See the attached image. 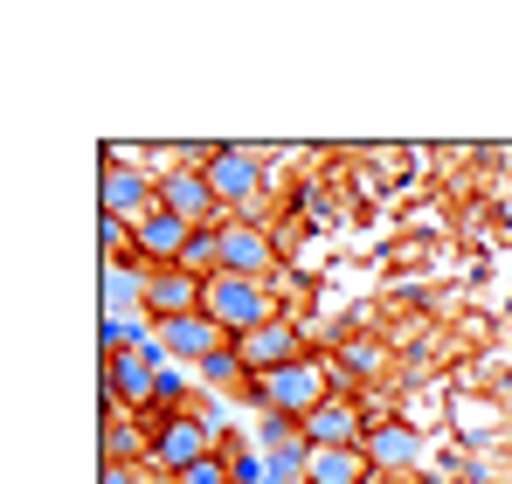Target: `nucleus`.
I'll list each match as a JSON object with an SVG mask.
<instances>
[{
	"instance_id": "nucleus-3",
	"label": "nucleus",
	"mask_w": 512,
	"mask_h": 484,
	"mask_svg": "<svg viewBox=\"0 0 512 484\" xmlns=\"http://www.w3.org/2000/svg\"><path fill=\"white\" fill-rule=\"evenodd\" d=\"M201 312L222 325L229 339H243V332H256V325L284 319V312H277V298H270V284H250V277H215V284H208V298H201Z\"/></svg>"
},
{
	"instance_id": "nucleus-4",
	"label": "nucleus",
	"mask_w": 512,
	"mask_h": 484,
	"mask_svg": "<svg viewBox=\"0 0 512 484\" xmlns=\"http://www.w3.org/2000/svg\"><path fill=\"white\" fill-rule=\"evenodd\" d=\"M284 263H277V242L256 215H229L222 222V277H250V284H270Z\"/></svg>"
},
{
	"instance_id": "nucleus-1",
	"label": "nucleus",
	"mask_w": 512,
	"mask_h": 484,
	"mask_svg": "<svg viewBox=\"0 0 512 484\" xmlns=\"http://www.w3.org/2000/svg\"><path fill=\"white\" fill-rule=\"evenodd\" d=\"M333 395H340V381H333V367H326L319 353H305V360H291V367L250 381V402L263 408V415H277V422H305V415H319Z\"/></svg>"
},
{
	"instance_id": "nucleus-16",
	"label": "nucleus",
	"mask_w": 512,
	"mask_h": 484,
	"mask_svg": "<svg viewBox=\"0 0 512 484\" xmlns=\"http://www.w3.org/2000/svg\"><path fill=\"white\" fill-rule=\"evenodd\" d=\"M180 270L201 277V284H215V277H222V229H194L187 256H180Z\"/></svg>"
},
{
	"instance_id": "nucleus-11",
	"label": "nucleus",
	"mask_w": 512,
	"mask_h": 484,
	"mask_svg": "<svg viewBox=\"0 0 512 484\" xmlns=\"http://www.w3.org/2000/svg\"><path fill=\"white\" fill-rule=\"evenodd\" d=\"M146 263L132 256V263H104V319H125V325H153V305H146Z\"/></svg>"
},
{
	"instance_id": "nucleus-10",
	"label": "nucleus",
	"mask_w": 512,
	"mask_h": 484,
	"mask_svg": "<svg viewBox=\"0 0 512 484\" xmlns=\"http://www.w3.org/2000/svg\"><path fill=\"white\" fill-rule=\"evenodd\" d=\"M298 429H305V443H312V450H360L374 422H367V415H360V402H353V395L340 388L333 402L319 408V415H305Z\"/></svg>"
},
{
	"instance_id": "nucleus-2",
	"label": "nucleus",
	"mask_w": 512,
	"mask_h": 484,
	"mask_svg": "<svg viewBox=\"0 0 512 484\" xmlns=\"http://www.w3.org/2000/svg\"><path fill=\"white\" fill-rule=\"evenodd\" d=\"M146 429H153V443H146V471H160V478H180L187 464H201V457L222 450V429H215L201 408L160 415V422H146Z\"/></svg>"
},
{
	"instance_id": "nucleus-15",
	"label": "nucleus",
	"mask_w": 512,
	"mask_h": 484,
	"mask_svg": "<svg viewBox=\"0 0 512 484\" xmlns=\"http://www.w3.org/2000/svg\"><path fill=\"white\" fill-rule=\"evenodd\" d=\"M367 450H312V484H367Z\"/></svg>"
},
{
	"instance_id": "nucleus-7",
	"label": "nucleus",
	"mask_w": 512,
	"mask_h": 484,
	"mask_svg": "<svg viewBox=\"0 0 512 484\" xmlns=\"http://www.w3.org/2000/svg\"><path fill=\"white\" fill-rule=\"evenodd\" d=\"M360 450H367V464H374L381 478H409V471L423 464V436H416V422H402V415H381Z\"/></svg>"
},
{
	"instance_id": "nucleus-9",
	"label": "nucleus",
	"mask_w": 512,
	"mask_h": 484,
	"mask_svg": "<svg viewBox=\"0 0 512 484\" xmlns=\"http://www.w3.org/2000/svg\"><path fill=\"white\" fill-rule=\"evenodd\" d=\"M236 353H243L250 381H256V374H277V367L305 360V325H291V319H270V325H256V332H243V339H236Z\"/></svg>"
},
{
	"instance_id": "nucleus-19",
	"label": "nucleus",
	"mask_w": 512,
	"mask_h": 484,
	"mask_svg": "<svg viewBox=\"0 0 512 484\" xmlns=\"http://www.w3.org/2000/svg\"><path fill=\"white\" fill-rule=\"evenodd\" d=\"M167 484H236V464L215 450V457H201V464H187L180 478H167Z\"/></svg>"
},
{
	"instance_id": "nucleus-12",
	"label": "nucleus",
	"mask_w": 512,
	"mask_h": 484,
	"mask_svg": "<svg viewBox=\"0 0 512 484\" xmlns=\"http://www.w3.org/2000/svg\"><path fill=\"white\" fill-rule=\"evenodd\" d=\"M153 339L167 346L173 360H187V367H201V360H215L222 346H236L208 312H194V319H160V325H153Z\"/></svg>"
},
{
	"instance_id": "nucleus-17",
	"label": "nucleus",
	"mask_w": 512,
	"mask_h": 484,
	"mask_svg": "<svg viewBox=\"0 0 512 484\" xmlns=\"http://www.w3.org/2000/svg\"><path fill=\"white\" fill-rule=\"evenodd\" d=\"M194 374H201L215 395H236V388H250V367H243V353H236V346H222V353H215V360H201Z\"/></svg>"
},
{
	"instance_id": "nucleus-8",
	"label": "nucleus",
	"mask_w": 512,
	"mask_h": 484,
	"mask_svg": "<svg viewBox=\"0 0 512 484\" xmlns=\"http://www.w3.org/2000/svg\"><path fill=\"white\" fill-rule=\"evenodd\" d=\"M201 173H208V187H215L222 208H250L256 194H263V160H256L250 146H215V160L201 166Z\"/></svg>"
},
{
	"instance_id": "nucleus-20",
	"label": "nucleus",
	"mask_w": 512,
	"mask_h": 484,
	"mask_svg": "<svg viewBox=\"0 0 512 484\" xmlns=\"http://www.w3.org/2000/svg\"><path fill=\"white\" fill-rule=\"evenodd\" d=\"M97 484H153V478H146V464H104Z\"/></svg>"
},
{
	"instance_id": "nucleus-18",
	"label": "nucleus",
	"mask_w": 512,
	"mask_h": 484,
	"mask_svg": "<svg viewBox=\"0 0 512 484\" xmlns=\"http://www.w3.org/2000/svg\"><path fill=\"white\" fill-rule=\"evenodd\" d=\"M97 249H104V263H132V256H139V249H132V229L111 222V215H97Z\"/></svg>"
},
{
	"instance_id": "nucleus-6",
	"label": "nucleus",
	"mask_w": 512,
	"mask_h": 484,
	"mask_svg": "<svg viewBox=\"0 0 512 484\" xmlns=\"http://www.w3.org/2000/svg\"><path fill=\"white\" fill-rule=\"evenodd\" d=\"M160 208L180 215V222H194V229H222L229 222V208L215 201L201 166H160Z\"/></svg>"
},
{
	"instance_id": "nucleus-14",
	"label": "nucleus",
	"mask_w": 512,
	"mask_h": 484,
	"mask_svg": "<svg viewBox=\"0 0 512 484\" xmlns=\"http://www.w3.org/2000/svg\"><path fill=\"white\" fill-rule=\"evenodd\" d=\"M201 298H208V284H201V277H187L180 263L146 277V305H153V325H160V319H194V312H201Z\"/></svg>"
},
{
	"instance_id": "nucleus-13",
	"label": "nucleus",
	"mask_w": 512,
	"mask_h": 484,
	"mask_svg": "<svg viewBox=\"0 0 512 484\" xmlns=\"http://www.w3.org/2000/svg\"><path fill=\"white\" fill-rule=\"evenodd\" d=\"M187 242H194V222H180V215H167V208H153V215L132 229V249H139L146 270H173V263L187 256Z\"/></svg>"
},
{
	"instance_id": "nucleus-5",
	"label": "nucleus",
	"mask_w": 512,
	"mask_h": 484,
	"mask_svg": "<svg viewBox=\"0 0 512 484\" xmlns=\"http://www.w3.org/2000/svg\"><path fill=\"white\" fill-rule=\"evenodd\" d=\"M153 208H160V180H153L146 166H104V173H97V215L139 229Z\"/></svg>"
},
{
	"instance_id": "nucleus-21",
	"label": "nucleus",
	"mask_w": 512,
	"mask_h": 484,
	"mask_svg": "<svg viewBox=\"0 0 512 484\" xmlns=\"http://www.w3.org/2000/svg\"><path fill=\"white\" fill-rule=\"evenodd\" d=\"M367 484H402V478H381V471H374V478H367Z\"/></svg>"
}]
</instances>
